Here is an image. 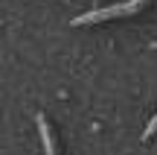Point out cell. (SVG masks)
<instances>
[{
	"label": "cell",
	"instance_id": "6da1fadb",
	"mask_svg": "<svg viewBox=\"0 0 157 155\" xmlns=\"http://www.w3.org/2000/svg\"><path fill=\"white\" fill-rule=\"evenodd\" d=\"M148 0H125L119 6H108V9H96V12H84V15L73 18V27H84V23H99V21H108V18H122V15H131V12H140Z\"/></svg>",
	"mask_w": 157,
	"mask_h": 155
},
{
	"label": "cell",
	"instance_id": "7a4b0ae2",
	"mask_svg": "<svg viewBox=\"0 0 157 155\" xmlns=\"http://www.w3.org/2000/svg\"><path fill=\"white\" fill-rule=\"evenodd\" d=\"M35 126H38V135H41V144H44V152L47 155H58L56 149V135H52V129H50V123H47V117L41 114H35Z\"/></svg>",
	"mask_w": 157,
	"mask_h": 155
},
{
	"label": "cell",
	"instance_id": "3957f363",
	"mask_svg": "<svg viewBox=\"0 0 157 155\" xmlns=\"http://www.w3.org/2000/svg\"><path fill=\"white\" fill-rule=\"evenodd\" d=\"M157 135V111H154V117L146 123V129H143V141H148V138H154Z\"/></svg>",
	"mask_w": 157,
	"mask_h": 155
}]
</instances>
